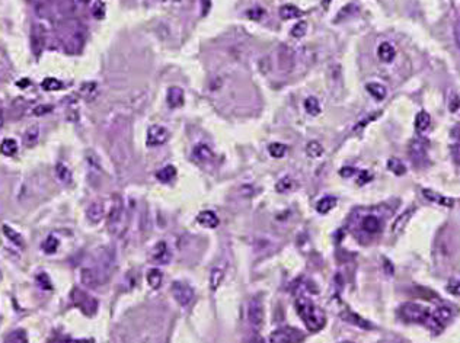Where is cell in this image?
Here are the masks:
<instances>
[{
    "label": "cell",
    "mask_w": 460,
    "mask_h": 343,
    "mask_svg": "<svg viewBox=\"0 0 460 343\" xmlns=\"http://www.w3.org/2000/svg\"><path fill=\"white\" fill-rule=\"evenodd\" d=\"M400 317L405 320V321H409V323H419V324H427L432 331H440L444 323H441L437 315L434 313H431V310H428L427 307L421 305V304H416V302H406L400 307L399 310Z\"/></svg>",
    "instance_id": "obj_1"
},
{
    "label": "cell",
    "mask_w": 460,
    "mask_h": 343,
    "mask_svg": "<svg viewBox=\"0 0 460 343\" xmlns=\"http://www.w3.org/2000/svg\"><path fill=\"white\" fill-rule=\"evenodd\" d=\"M296 310L306 327L310 331H319L325 326V314L306 297H299L296 299Z\"/></svg>",
    "instance_id": "obj_2"
},
{
    "label": "cell",
    "mask_w": 460,
    "mask_h": 343,
    "mask_svg": "<svg viewBox=\"0 0 460 343\" xmlns=\"http://www.w3.org/2000/svg\"><path fill=\"white\" fill-rule=\"evenodd\" d=\"M72 299H73L75 305L79 307L83 313L88 314V315H92L98 310V301L93 298V297H91L88 292H85V291H82L79 288L73 289Z\"/></svg>",
    "instance_id": "obj_3"
},
{
    "label": "cell",
    "mask_w": 460,
    "mask_h": 343,
    "mask_svg": "<svg viewBox=\"0 0 460 343\" xmlns=\"http://www.w3.org/2000/svg\"><path fill=\"white\" fill-rule=\"evenodd\" d=\"M172 295L179 305L186 307L194 299V289L188 283L176 281V282L172 283Z\"/></svg>",
    "instance_id": "obj_4"
},
{
    "label": "cell",
    "mask_w": 460,
    "mask_h": 343,
    "mask_svg": "<svg viewBox=\"0 0 460 343\" xmlns=\"http://www.w3.org/2000/svg\"><path fill=\"white\" fill-rule=\"evenodd\" d=\"M248 320L251 326L257 330L264 326V305L260 298H252L248 307Z\"/></svg>",
    "instance_id": "obj_5"
},
{
    "label": "cell",
    "mask_w": 460,
    "mask_h": 343,
    "mask_svg": "<svg viewBox=\"0 0 460 343\" xmlns=\"http://www.w3.org/2000/svg\"><path fill=\"white\" fill-rule=\"evenodd\" d=\"M277 60H278V67L281 72H292L293 67L296 66L294 51L286 44L280 45L278 53H277Z\"/></svg>",
    "instance_id": "obj_6"
},
{
    "label": "cell",
    "mask_w": 460,
    "mask_h": 343,
    "mask_svg": "<svg viewBox=\"0 0 460 343\" xmlns=\"http://www.w3.org/2000/svg\"><path fill=\"white\" fill-rule=\"evenodd\" d=\"M300 339V333L294 328H278L273 331L267 343H297Z\"/></svg>",
    "instance_id": "obj_7"
},
{
    "label": "cell",
    "mask_w": 460,
    "mask_h": 343,
    "mask_svg": "<svg viewBox=\"0 0 460 343\" xmlns=\"http://www.w3.org/2000/svg\"><path fill=\"white\" fill-rule=\"evenodd\" d=\"M169 138L168 130L162 125H152L147 131V146L149 147H157L166 143Z\"/></svg>",
    "instance_id": "obj_8"
},
{
    "label": "cell",
    "mask_w": 460,
    "mask_h": 343,
    "mask_svg": "<svg viewBox=\"0 0 460 343\" xmlns=\"http://www.w3.org/2000/svg\"><path fill=\"white\" fill-rule=\"evenodd\" d=\"M409 156L414 163L422 164L427 160V143L422 138H415L409 146Z\"/></svg>",
    "instance_id": "obj_9"
},
{
    "label": "cell",
    "mask_w": 460,
    "mask_h": 343,
    "mask_svg": "<svg viewBox=\"0 0 460 343\" xmlns=\"http://www.w3.org/2000/svg\"><path fill=\"white\" fill-rule=\"evenodd\" d=\"M422 195H424V198L428 199L429 202L438 204V205H441V207L451 208V207L454 205V199H453V198H448V196H445V195L438 194V192H435V191H432V189L424 188V189H422Z\"/></svg>",
    "instance_id": "obj_10"
},
{
    "label": "cell",
    "mask_w": 460,
    "mask_h": 343,
    "mask_svg": "<svg viewBox=\"0 0 460 343\" xmlns=\"http://www.w3.org/2000/svg\"><path fill=\"white\" fill-rule=\"evenodd\" d=\"M152 260L156 263L165 265L170 260V253H169L168 244L165 241H159L153 249H152Z\"/></svg>",
    "instance_id": "obj_11"
},
{
    "label": "cell",
    "mask_w": 460,
    "mask_h": 343,
    "mask_svg": "<svg viewBox=\"0 0 460 343\" xmlns=\"http://www.w3.org/2000/svg\"><path fill=\"white\" fill-rule=\"evenodd\" d=\"M121 217H123V202L118 196H115L114 202H112V207L109 209V214H108V225L112 228L115 227L117 224L121 221Z\"/></svg>",
    "instance_id": "obj_12"
},
{
    "label": "cell",
    "mask_w": 460,
    "mask_h": 343,
    "mask_svg": "<svg viewBox=\"0 0 460 343\" xmlns=\"http://www.w3.org/2000/svg\"><path fill=\"white\" fill-rule=\"evenodd\" d=\"M341 317H342L345 321H348V323L354 324V326H358V327L366 328V330H371V328H374L373 327V324H370L367 320H364L363 317H360L358 314H355L354 311H350V310L342 311V313H341Z\"/></svg>",
    "instance_id": "obj_13"
},
{
    "label": "cell",
    "mask_w": 460,
    "mask_h": 343,
    "mask_svg": "<svg viewBox=\"0 0 460 343\" xmlns=\"http://www.w3.org/2000/svg\"><path fill=\"white\" fill-rule=\"evenodd\" d=\"M377 57L383 63H392L396 57V50L390 43H382L377 47Z\"/></svg>",
    "instance_id": "obj_14"
},
{
    "label": "cell",
    "mask_w": 460,
    "mask_h": 343,
    "mask_svg": "<svg viewBox=\"0 0 460 343\" xmlns=\"http://www.w3.org/2000/svg\"><path fill=\"white\" fill-rule=\"evenodd\" d=\"M166 99H168V105L170 108H179V106H182L185 99L184 90L181 89V88H176V86L170 88V89L168 90Z\"/></svg>",
    "instance_id": "obj_15"
},
{
    "label": "cell",
    "mask_w": 460,
    "mask_h": 343,
    "mask_svg": "<svg viewBox=\"0 0 460 343\" xmlns=\"http://www.w3.org/2000/svg\"><path fill=\"white\" fill-rule=\"evenodd\" d=\"M80 279H82V283H83L85 286H89V288H95V286H98V285L101 283L99 275L91 268L82 269V272H80Z\"/></svg>",
    "instance_id": "obj_16"
},
{
    "label": "cell",
    "mask_w": 460,
    "mask_h": 343,
    "mask_svg": "<svg viewBox=\"0 0 460 343\" xmlns=\"http://www.w3.org/2000/svg\"><path fill=\"white\" fill-rule=\"evenodd\" d=\"M104 212H105V209H104V204L102 202H92L88 209H86V215H88V218H89V221L91 223H99L102 218H104Z\"/></svg>",
    "instance_id": "obj_17"
},
{
    "label": "cell",
    "mask_w": 460,
    "mask_h": 343,
    "mask_svg": "<svg viewBox=\"0 0 460 343\" xmlns=\"http://www.w3.org/2000/svg\"><path fill=\"white\" fill-rule=\"evenodd\" d=\"M361 228H363L366 233H368V234H376V233L380 231L382 223H380V220H379L376 215H367V217H364L363 221H361Z\"/></svg>",
    "instance_id": "obj_18"
},
{
    "label": "cell",
    "mask_w": 460,
    "mask_h": 343,
    "mask_svg": "<svg viewBox=\"0 0 460 343\" xmlns=\"http://www.w3.org/2000/svg\"><path fill=\"white\" fill-rule=\"evenodd\" d=\"M414 212H415V208L403 211V212L399 215L398 218L393 221V224H392V231H393V233H400V231L405 228V225L409 223V220H411V217L414 215Z\"/></svg>",
    "instance_id": "obj_19"
},
{
    "label": "cell",
    "mask_w": 460,
    "mask_h": 343,
    "mask_svg": "<svg viewBox=\"0 0 460 343\" xmlns=\"http://www.w3.org/2000/svg\"><path fill=\"white\" fill-rule=\"evenodd\" d=\"M192 157H194L197 162H201V163H202V162H208V160L213 159V150L210 149L207 144H198V146L194 147Z\"/></svg>",
    "instance_id": "obj_20"
},
{
    "label": "cell",
    "mask_w": 460,
    "mask_h": 343,
    "mask_svg": "<svg viewBox=\"0 0 460 343\" xmlns=\"http://www.w3.org/2000/svg\"><path fill=\"white\" fill-rule=\"evenodd\" d=\"M197 221H198L202 227H207V228H215L218 225V218L213 211H202L199 212L198 217H197Z\"/></svg>",
    "instance_id": "obj_21"
},
{
    "label": "cell",
    "mask_w": 460,
    "mask_h": 343,
    "mask_svg": "<svg viewBox=\"0 0 460 343\" xmlns=\"http://www.w3.org/2000/svg\"><path fill=\"white\" fill-rule=\"evenodd\" d=\"M296 188H297V182L290 176L281 178L276 185V191L278 194H289V192H293Z\"/></svg>",
    "instance_id": "obj_22"
},
{
    "label": "cell",
    "mask_w": 460,
    "mask_h": 343,
    "mask_svg": "<svg viewBox=\"0 0 460 343\" xmlns=\"http://www.w3.org/2000/svg\"><path fill=\"white\" fill-rule=\"evenodd\" d=\"M224 279V268L223 266H214L210 272V288L211 291H217Z\"/></svg>",
    "instance_id": "obj_23"
},
{
    "label": "cell",
    "mask_w": 460,
    "mask_h": 343,
    "mask_svg": "<svg viewBox=\"0 0 460 343\" xmlns=\"http://www.w3.org/2000/svg\"><path fill=\"white\" fill-rule=\"evenodd\" d=\"M38 138H40V128H38V125H32L25 131V134L22 137V141L27 147H34L38 143Z\"/></svg>",
    "instance_id": "obj_24"
},
{
    "label": "cell",
    "mask_w": 460,
    "mask_h": 343,
    "mask_svg": "<svg viewBox=\"0 0 460 343\" xmlns=\"http://www.w3.org/2000/svg\"><path fill=\"white\" fill-rule=\"evenodd\" d=\"M429 125H431V117H429L425 111H421V112L416 115V118H415V130H416L419 134H422V133H425V131L428 130Z\"/></svg>",
    "instance_id": "obj_25"
},
{
    "label": "cell",
    "mask_w": 460,
    "mask_h": 343,
    "mask_svg": "<svg viewBox=\"0 0 460 343\" xmlns=\"http://www.w3.org/2000/svg\"><path fill=\"white\" fill-rule=\"evenodd\" d=\"M366 89H367L368 93H370L376 101H383L384 98H386V95H387V90H386V88H384L382 83L371 82V83H367Z\"/></svg>",
    "instance_id": "obj_26"
},
{
    "label": "cell",
    "mask_w": 460,
    "mask_h": 343,
    "mask_svg": "<svg viewBox=\"0 0 460 343\" xmlns=\"http://www.w3.org/2000/svg\"><path fill=\"white\" fill-rule=\"evenodd\" d=\"M147 283H149V286L150 288H153V289H157V288H160V285L163 282V273L159 270V269H150L149 272H147Z\"/></svg>",
    "instance_id": "obj_27"
},
{
    "label": "cell",
    "mask_w": 460,
    "mask_h": 343,
    "mask_svg": "<svg viewBox=\"0 0 460 343\" xmlns=\"http://www.w3.org/2000/svg\"><path fill=\"white\" fill-rule=\"evenodd\" d=\"M302 15L300 9L296 8L294 5H284L280 8V18L284 21H290V19H296Z\"/></svg>",
    "instance_id": "obj_28"
},
{
    "label": "cell",
    "mask_w": 460,
    "mask_h": 343,
    "mask_svg": "<svg viewBox=\"0 0 460 343\" xmlns=\"http://www.w3.org/2000/svg\"><path fill=\"white\" fill-rule=\"evenodd\" d=\"M335 205H337V198H335V196H325V198H322V199L318 202L316 209H318L319 214H326V212H329L331 209L335 208Z\"/></svg>",
    "instance_id": "obj_29"
},
{
    "label": "cell",
    "mask_w": 460,
    "mask_h": 343,
    "mask_svg": "<svg viewBox=\"0 0 460 343\" xmlns=\"http://www.w3.org/2000/svg\"><path fill=\"white\" fill-rule=\"evenodd\" d=\"M56 176H57V179L60 180L62 183H66V185L72 183V172H70V169L64 163H57V166H56Z\"/></svg>",
    "instance_id": "obj_30"
},
{
    "label": "cell",
    "mask_w": 460,
    "mask_h": 343,
    "mask_svg": "<svg viewBox=\"0 0 460 343\" xmlns=\"http://www.w3.org/2000/svg\"><path fill=\"white\" fill-rule=\"evenodd\" d=\"M175 176H176V169L173 166H165L163 169H160L156 173V178H157V180H160L162 183H169Z\"/></svg>",
    "instance_id": "obj_31"
},
{
    "label": "cell",
    "mask_w": 460,
    "mask_h": 343,
    "mask_svg": "<svg viewBox=\"0 0 460 343\" xmlns=\"http://www.w3.org/2000/svg\"><path fill=\"white\" fill-rule=\"evenodd\" d=\"M305 111H306L309 115H319L321 114V104L319 101L315 98V96H309L306 101H305Z\"/></svg>",
    "instance_id": "obj_32"
},
{
    "label": "cell",
    "mask_w": 460,
    "mask_h": 343,
    "mask_svg": "<svg viewBox=\"0 0 460 343\" xmlns=\"http://www.w3.org/2000/svg\"><path fill=\"white\" fill-rule=\"evenodd\" d=\"M2 230H3V233H5V236L11 240L12 243H15L16 246H19V247L24 246V237H22L18 231H15L14 228H11L9 225H3Z\"/></svg>",
    "instance_id": "obj_33"
},
{
    "label": "cell",
    "mask_w": 460,
    "mask_h": 343,
    "mask_svg": "<svg viewBox=\"0 0 460 343\" xmlns=\"http://www.w3.org/2000/svg\"><path fill=\"white\" fill-rule=\"evenodd\" d=\"M0 151H2V154H5V156H14V154H16V151H18V144H16L15 140H12V138L3 140L2 144H0Z\"/></svg>",
    "instance_id": "obj_34"
},
{
    "label": "cell",
    "mask_w": 460,
    "mask_h": 343,
    "mask_svg": "<svg viewBox=\"0 0 460 343\" xmlns=\"http://www.w3.org/2000/svg\"><path fill=\"white\" fill-rule=\"evenodd\" d=\"M41 88L47 90V92H56V90L62 89L63 83L59 79H56V77H47V79L43 80Z\"/></svg>",
    "instance_id": "obj_35"
},
{
    "label": "cell",
    "mask_w": 460,
    "mask_h": 343,
    "mask_svg": "<svg viewBox=\"0 0 460 343\" xmlns=\"http://www.w3.org/2000/svg\"><path fill=\"white\" fill-rule=\"evenodd\" d=\"M306 154L312 159H318L323 154V147L318 141H310L306 146Z\"/></svg>",
    "instance_id": "obj_36"
},
{
    "label": "cell",
    "mask_w": 460,
    "mask_h": 343,
    "mask_svg": "<svg viewBox=\"0 0 460 343\" xmlns=\"http://www.w3.org/2000/svg\"><path fill=\"white\" fill-rule=\"evenodd\" d=\"M268 151H270V154H271L274 159H281V157H284L286 153H287V146H286V144H281V143H273V144H270Z\"/></svg>",
    "instance_id": "obj_37"
},
{
    "label": "cell",
    "mask_w": 460,
    "mask_h": 343,
    "mask_svg": "<svg viewBox=\"0 0 460 343\" xmlns=\"http://www.w3.org/2000/svg\"><path fill=\"white\" fill-rule=\"evenodd\" d=\"M387 169H389L390 172H393L396 176H402V175H405V172H406L405 164L402 163L400 160H398V159H390V160L387 162Z\"/></svg>",
    "instance_id": "obj_38"
},
{
    "label": "cell",
    "mask_w": 460,
    "mask_h": 343,
    "mask_svg": "<svg viewBox=\"0 0 460 343\" xmlns=\"http://www.w3.org/2000/svg\"><path fill=\"white\" fill-rule=\"evenodd\" d=\"M43 250L46 253H54L57 249H59V240L56 239L54 236H48L44 241H43Z\"/></svg>",
    "instance_id": "obj_39"
},
{
    "label": "cell",
    "mask_w": 460,
    "mask_h": 343,
    "mask_svg": "<svg viewBox=\"0 0 460 343\" xmlns=\"http://www.w3.org/2000/svg\"><path fill=\"white\" fill-rule=\"evenodd\" d=\"M357 9H358V8H357L355 5H353V3H351V5H347V6H344V8H342V9L338 12L335 21H337V22H341V21H344V19L350 18V16L354 15V14L357 12Z\"/></svg>",
    "instance_id": "obj_40"
},
{
    "label": "cell",
    "mask_w": 460,
    "mask_h": 343,
    "mask_svg": "<svg viewBox=\"0 0 460 343\" xmlns=\"http://www.w3.org/2000/svg\"><path fill=\"white\" fill-rule=\"evenodd\" d=\"M35 281L38 283V286L41 288V289H44V291H50V289H53V283L50 281V276L47 275V273H38L37 275V278H35Z\"/></svg>",
    "instance_id": "obj_41"
},
{
    "label": "cell",
    "mask_w": 460,
    "mask_h": 343,
    "mask_svg": "<svg viewBox=\"0 0 460 343\" xmlns=\"http://www.w3.org/2000/svg\"><path fill=\"white\" fill-rule=\"evenodd\" d=\"M307 32V24L305 21H300V22H297L294 27L292 28V37L294 38H302V37H305Z\"/></svg>",
    "instance_id": "obj_42"
},
{
    "label": "cell",
    "mask_w": 460,
    "mask_h": 343,
    "mask_svg": "<svg viewBox=\"0 0 460 343\" xmlns=\"http://www.w3.org/2000/svg\"><path fill=\"white\" fill-rule=\"evenodd\" d=\"M265 15V11L262 9V8H252V9H249L248 12H246V16L251 19V21H261L262 18Z\"/></svg>",
    "instance_id": "obj_43"
},
{
    "label": "cell",
    "mask_w": 460,
    "mask_h": 343,
    "mask_svg": "<svg viewBox=\"0 0 460 343\" xmlns=\"http://www.w3.org/2000/svg\"><path fill=\"white\" fill-rule=\"evenodd\" d=\"M434 314L437 315V318L441 321V323H445L450 317H451V310L448 308V307H440V308H437Z\"/></svg>",
    "instance_id": "obj_44"
},
{
    "label": "cell",
    "mask_w": 460,
    "mask_h": 343,
    "mask_svg": "<svg viewBox=\"0 0 460 343\" xmlns=\"http://www.w3.org/2000/svg\"><path fill=\"white\" fill-rule=\"evenodd\" d=\"M53 109H54V108H53L51 105H38V106H35V108H34L32 114H34V115H37V117H41V115H47V114H50Z\"/></svg>",
    "instance_id": "obj_45"
},
{
    "label": "cell",
    "mask_w": 460,
    "mask_h": 343,
    "mask_svg": "<svg viewBox=\"0 0 460 343\" xmlns=\"http://www.w3.org/2000/svg\"><path fill=\"white\" fill-rule=\"evenodd\" d=\"M96 92V83H85L82 88H80V93L83 95V96H86V98H89V96H92L93 93Z\"/></svg>",
    "instance_id": "obj_46"
},
{
    "label": "cell",
    "mask_w": 460,
    "mask_h": 343,
    "mask_svg": "<svg viewBox=\"0 0 460 343\" xmlns=\"http://www.w3.org/2000/svg\"><path fill=\"white\" fill-rule=\"evenodd\" d=\"M92 14L96 19H102L104 15H105V5L102 2H96L95 6H93Z\"/></svg>",
    "instance_id": "obj_47"
},
{
    "label": "cell",
    "mask_w": 460,
    "mask_h": 343,
    "mask_svg": "<svg viewBox=\"0 0 460 343\" xmlns=\"http://www.w3.org/2000/svg\"><path fill=\"white\" fill-rule=\"evenodd\" d=\"M447 291L454 297H460V281H450L447 283Z\"/></svg>",
    "instance_id": "obj_48"
},
{
    "label": "cell",
    "mask_w": 460,
    "mask_h": 343,
    "mask_svg": "<svg viewBox=\"0 0 460 343\" xmlns=\"http://www.w3.org/2000/svg\"><path fill=\"white\" fill-rule=\"evenodd\" d=\"M370 180H371V175L368 173L367 170H363V172H360V176L357 179V183L358 185H364V183H367Z\"/></svg>",
    "instance_id": "obj_49"
},
{
    "label": "cell",
    "mask_w": 460,
    "mask_h": 343,
    "mask_svg": "<svg viewBox=\"0 0 460 343\" xmlns=\"http://www.w3.org/2000/svg\"><path fill=\"white\" fill-rule=\"evenodd\" d=\"M354 173H355V170H354L353 167H344V169L339 170V175H341L342 178H351Z\"/></svg>",
    "instance_id": "obj_50"
},
{
    "label": "cell",
    "mask_w": 460,
    "mask_h": 343,
    "mask_svg": "<svg viewBox=\"0 0 460 343\" xmlns=\"http://www.w3.org/2000/svg\"><path fill=\"white\" fill-rule=\"evenodd\" d=\"M384 270H386L387 275H393V266H392V263H390L389 260H386V259H384Z\"/></svg>",
    "instance_id": "obj_51"
},
{
    "label": "cell",
    "mask_w": 460,
    "mask_h": 343,
    "mask_svg": "<svg viewBox=\"0 0 460 343\" xmlns=\"http://www.w3.org/2000/svg\"><path fill=\"white\" fill-rule=\"evenodd\" d=\"M210 9V0H202V15H205Z\"/></svg>",
    "instance_id": "obj_52"
},
{
    "label": "cell",
    "mask_w": 460,
    "mask_h": 343,
    "mask_svg": "<svg viewBox=\"0 0 460 343\" xmlns=\"http://www.w3.org/2000/svg\"><path fill=\"white\" fill-rule=\"evenodd\" d=\"M454 38H456V44H457V47L460 48V21L457 28H456V35H454Z\"/></svg>",
    "instance_id": "obj_53"
},
{
    "label": "cell",
    "mask_w": 460,
    "mask_h": 343,
    "mask_svg": "<svg viewBox=\"0 0 460 343\" xmlns=\"http://www.w3.org/2000/svg\"><path fill=\"white\" fill-rule=\"evenodd\" d=\"M53 343H88V342H82V340H57V342H53Z\"/></svg>",
    "instance_id": "obj_54"
},
{
    "label": "cell",
    "mask_w": 460,
    "mask_h": 343,
    "mask_svg": "<svg viewBox=\"0 0 460 343\" xmlns=\"http://www.w3.org/2000/svg\"><path fill=\"white\" fill-rule=\"evenodd\" d=\"M22 85H24V86H28V85H30V80H24V82L19 83V86H22Z\"/></svg>",
    "instance_id": "obj_55"
},
{
    "label": "cell",
    "mask_w": 460,
    "mask_h": 343,
    "mask_svg": "<svg viewBox=\"0 0 460 343\" xmlns=\"http://www.w3.org/2000/svg\"><path fill=\"white\" fill-rule=\"evenodd\" d=\"M331 2H332V0H323L322 2L323 6H329V3H331Z\"/></svg>",
    "instance_id": "obj_56"
},
{
    "label": "cell",
    "mask_w": 460,
    "mask_h": 343,
    "mask_svg": "<svg viewBox=\"0 0 460 343\" xmlns=\"http://www.w3.org/2000/svg\"><path fill=\"white\" fill-rule=\"evenodd\" d=\"M3 125V115H2V112H0V127Z\"/></svg>",
    "instance_id": "obj_57"
},
{
    "label": "cell",
    "mask_w": 460,
    "mask_h": 343,
    "mask_svg": "<svg viewBox=\"0 0 460 343\" xmlns=\"http://www.w3.org/2000/svg\"><path fill=\"white\" fill-rule=\"evenodd\" d=\"M172 2H181V0H172Z\"/></svg>",
    "instance_id": "obj_58"
},
{
    "label": "cell",
    "mask_w": 460,
    "mask_h": 343,
    "mask_svg": "<svg viewBox=\"0 0 460 343\" xmlns=\"http://www.w3.org/2000/svg\"><path fill=\"white\" fill-rule=\"evenodd\" d=\"M344 343H351V342H344Z\"/></svg>",
    "instance_id": "obj_59"
}]
</instances>
